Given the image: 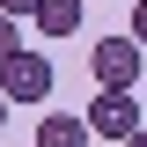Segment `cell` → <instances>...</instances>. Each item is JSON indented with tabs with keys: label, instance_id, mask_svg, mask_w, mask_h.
I'll return each instance as SVG.
<instances>
[{
	"label": "cell",
	"instance_id": "cell-1",
	"mask_svg": "<svg viewBox=\"0 0 147 147\" xmlns=\"http://www.w3.org/2000/svg\"><path fill=\"white\" fill-rule=\"evenodd\" d=\"M0 96H7V103H44V96H52V59L30 52V44H22L15 59H0Z\"/></svg>",
	"mask_w": 147,
	"mask_h": 147
},
{
	"label": "cell",
	"instance_id": "cell-2",
	"mask_svg": "<svg viewBox=\"0 0 147 147\" xmlns=\"http://www.w3.org/2000/svg\"><path fill=\"white\" fill-rule=\"evenodd\" d=\"M140 44L132 37H96V52H88V74H96V88H132L140 81Z\"/></svg>",
	"mask_w": 147,
	"mask_h": 147
},
{
	"label": "cell",
	"instance_id": "cell-3",
	"mask_svg": "<svg viewBox=\"0 0 147 147\" xmlns=\"http://www.w3.org/2000/svg\"><path fill=\"white\" fill-rule=\"evenodd\" d=\"M88 132H103V140H132V132H140V103H132V88H96Z\"/></svg>",
	"mask_w": 147,
	"mask_h": 147
},
{
	"label": "cell",
	"instance_id": "cell-4",
	"mask_svg": "<svg viewBox=\"0 0 147 147\" xmlns=\"http://www.w3.org/2000/svg\"><path fill=\"white\" fill-rule=\"evenodd\" d=\"M81 15H88V0H37V30H44V37H74V30H81Z\"/></svg>",
	"mask_w": 147,
	"mask_h": 147
},
{
	"label": "cell",
	"instance_id": "cell-5",
	"mask_svg": "<svg viewBox=\"0 0 147 147\" xmlns=\"http://www.w3.org/2000/svg\"><path fill=\"white\" fill-rule=\"evenodd\" d=\"M37 147H88V118H66V110L37 118Z\"/></svg>",
	"mask_w": 147,
	"mask_h": 147
},
{
	"label": "cell",
	"instance_id": "cell-6",
	"mask_svg": "<svg viewBox=\"0 0 147 147\" xmlns=\"http://www.w3.org/2000/svg\"><path fill=\"white\" fill-rule=\"evenodd\" d=\"M15 52H22V22H15V15H0V59H15Z\"/></svg>",
	"mask_w": 147,
	"mask_h": 147
},
{
	"label": "cell",
	"instance_id": "cell-7",
	"mask_svg": "<svg viewBox=\"0 0 147 147\" xmlns=\"http://www.w3.org/2000/svg\"><path fill=\"white\" fill-rule=\"evenodd\" d=\"M132 44L147 52V0H132Z\"/></svg>",
	"mask_w": 147,
	"mask_h": 147
},
{
	"label": "cell",
	"instance_id": "cell-8",
	"mask_svg": "<svg viewBox=\"0 0 147 147\" xmlns=\"http://www.w3.org/2000/svg\"><path fill=\"white\" fill-rule=\"evenodd\" d=\"M0 15H15V22H22V15H37V0H0Z\"/></svg>",
	"mask_w": 147,
	"mask_h": 147
},
{
	"label": "cell",
	"instance_id": "cell-9",
	"mask_svg": "<svg viewBox=\"0 0 147 147\" xmlns=\"http://www.w3.org/2000/svg\"><path fill=\"white\" fill-rule=\"evenodd\" d=\"M125 147H147V125H140V132H132V140H125Z\"/></svg>",
	"mask_w": 147,
	"mask_h": 147
},
{
	"label": "cell",
	"instance_id": "cell-10",
	"mask_svg": "<svg viewBox=\"0 0 147 147\" xmlns=\"http://www.w3.org/2000/svg\"><path fill=\"white\" fill-rule=\"evenodd\" d=\"M0 125H7V96H0Z\"/></svg>",
	"mask_w": 147,
	"mask_h": 147
}]
</instances>
